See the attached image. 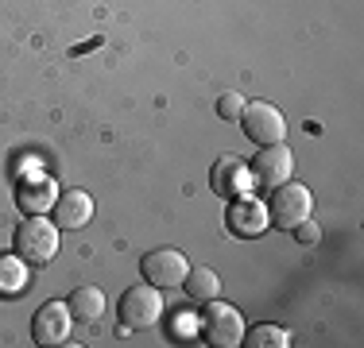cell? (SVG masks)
<instances>
[{
	"mask_svg": "<svg viewBox=\"0 0 364 348\" xmlns=\"http://www.w3.org/2000/svg\"><path fill=\"white\" fill-rule=\"evenodd\" d=\"M240 109H245V97H240V93H221V101H218V116L221 120H237L240 116Z\"/></svg>",
	"mask_w": 364,
	"mask_h": 348,
	"instance_id": "obj_17",
	"label": "cell"
},
{
	"mask_svg": "<svg viewBox=\"0 0 364 348\" xmlns=\"http://www.w3.org/2000/svg\"><path fill=\"white\" fill-rule=\"evenodd\" d=\"M186 271H190V263H186V256H182L178 248H151V251H147V256L140 259V275H144V283L159 286V290L182 286Z\"/></svg>",
	"mask_w": 364,
	"mask_h": 348,
	"instance_id": "obj_7",
	"label": "cell"
},
{
	"mask_svg": "<svg viewBox=\"0 0 364 348\" xmlns=\"http://www.w3.org/2000/svg\"><path fill=\"white\" fill-rule=\"evenodd\" d=\"M163 294L151 283H136L120 294V329H151L163 317Z\"/></svg>",
	"mask_w": 364,
	"mask_h": 348,
	"instance_id": "obj_3",
	"label": "cell"
},
{
	"mask_svg": "<svg viewBox=\"0 0 364 348\" xmlns=\"http://www.w3.org/2000/svg\"><path fill=\"white\" fill-rule=\"evenodd\" d=\"M314 217V194L299 182H283V186L272 190V202H267V224L275 229H294L299 221Z\"/></svg>",
	"mask_w": 364,
	"mask_h": 348,
	"instance_id": "obj_2",
	"label": "cell"
},
{
	"mask_svg": "<svg viewBox=\"0 0 364 348\" xmlns=\"http://www.w3.org/2000/svg\"><path fill=\"white\" fill-rule=\"evenodd\" d=\"M210 186L213 194L221 197H240L252 190V174H248V163H240L237 155H221L210 170Z\"/></svg>",
	"mask_w": 364,
	"mask_h": 348,
	"instance_id": "obj_11",
	"label": "cell"
},
{
	"mask_svg": "<svg viewBox=\"0 0 364 348\" xmlns=\"http://www.w3.org/2000/svg\"><path fill=\"white\" fill-rule=\"evenodd\" d=\"M182 286H186V294L194 302H210V298H218V290H221V278L213 267H190L186 278H182Z\"/></svg>",
	"mask_w": 364,
	"mask_h": 348,
	"instance_id": "obj_14",
	"label": "cell"
},
{
	"mask_svg": "<svg viewBox=\"0 0 364 348\" xmlns=\"http://www.w3.org/2000/svg\"><path fill=\"white\" fill-rule=\"evenodd\" d=\"M202 333H205V341L218 348H237L245 341V317H240L237 306L210 298L202 310Z\"/></svg>",
	"mask_w": 364,
	"mask_h": 348,
	"instance_id": "obj_6",
	"label": "cell"
},
{
	"mask_svg": "<svg viewBox=\"0 0 364 348\" xmlns=\"http://www.w3.org/2000/svg\"><path fill=\"white\" fill-rule=\"evenodd\" d=\"M291 232H294V240H299V244H306V248H310V244H318V240H322V229H318V221H314V217L299 221Z\"/></svg>",
	"mask_w": 364,
	"mask_h": 348,
	"instance_id": "obj_18",
	"label": "cell"
},
{
	"mask_svg": "<svg viewBox=\"0 0 364 348\" xmlns=\"http://www.w3.org/2000/svg\"><path fill=\"white\" fill-rule=\"evenodd\" d=\"M55 197H58V186L50 178H36V182L16 186V205H20V213H50Z\"/></svg>",
	"mask_w": 364,
	"mask_h": 348,
	"instance_id": "obj_12",
	"label": "cell"
},
{
	"mask_svg": "<svg viewBox=\"0 0 364 348\" xmlns=\"http://www.w3.org/2000/svg\"><path fill=\"white\" fill-rule=\"evenodd\" d=\"M58 232L63 229L55 221H47L43 213H23V221L12 232V251L20 259H28L31 267L50 263L58 256Z\"/></svg>",
	"mask_w": 364,
	"mask_h": 348,
	"instance_id": "obj_1",
	"label": "cell"
},
{
	"mask_svg": "<svg viewBox=\"0 0 364 348\" xmlns=\"http://www.w3.org/2000/svg\"><path fill=\"white\" fill-rule=\"evenodd\" d=\"M50 217H55V224L63 232H77L93 217V197L85 190H58L55 205H50Z\"/></svg>",
	"mask_w": 364,
	"mask_h": 348,
	"instance_id": "obj_10",
	"label": "cell"
},
{
	"mask_svg": "<svg viewBox=\"0 0 364 348\" xmlns=\"http://www.w3.org/2000/svg\"><path fill=\"white\" fill-rule=\"evenodd\" d=\"M248 174H252V190H267V194H272L275 186H283V182H291V174H294L291 147L287 143L259 147L252 155V163H248Z\"/></svg>",
	"mask_w": 364,
	"mask_h": 348,
	"instance_id": "obj_4",
	"label": "cell"
},
{
	"mask_svg": "<svg viewBox=\"0 0 364 348\" xmlns=\"http://www.w3.org/2000/svg\"><path fill=\"white\" fill-rule=\"evenodd\" d=\"M240 344H248V348H287L291 333L283 325H252V329H245V341Z\"/></svg>",
	"mask_w": 364,
	"mask_h": 348,
	"instance_id": "obj_16",
	"label": "cell"
},
{
	"mask_svg": "<svg viewBox=\"0 0 364 348\" xmlns=\"http://www.w3.org/2000/svg\"><path fill=\"white\" fill-rule=\"evenodd\" d=\"M66 306H70L74 317L97 321L101 313H105V290H101V286H74L70 298H66Z\"/></svg>",
	"mask_w": 364,
	"mask_h": 348,
	"instance_id": "obj_13",
	"label": "cell"
},
{
	"mask_svg": "<svg viewBox=\"0 0 364 348\" xmlns=\"http://www.w3.org/2000/svg\"><path fill=\"white\" fill-rule=\"evenodd\" d=\"M225 224H229L232 236L248 240V236H259L267 229V202H259L252 194H240L229 202V213H225Z\"/></svg>",
	"mask_w": 364,
	"mask_h": 348,
	"instance_id": "obj_9",
	"label": "cell"
},
{
	"mask_svg": "<svg viewBox=\"0 0 364 348\" xmlns=\"http://www.w3.org/2000/svg\"><path fill=\"white\" fill-rule=\"evenodd\" d=\"M70 325H74V313L66 302L50 298L43 302V306L36 310V317H31V341L50 348V344H66L70 341Z\"/></svg>",
	"mask_w": 364,
	"mask_h": 348,
	"instance_id": "obj_8",
	"label": "cell"
},
{
	"mask_svg": "<svg viewBox=\"0 0 364 348\" xmlns=\"http://www.w3.org/2000/svg\"><path fill=\"white\" fill-rule=\"evenodd\" d=\"M237 120H240V128H245V136L259 147L283 143V136H287V120H283V112L275 109L272 101H245V109H240Z\"/></svg>",
	"mask_w": 364,
	"mask_h": 348,
	"instance_id": "obj_5",
	"label": "cell"
},
{
	"mask_svg": "<svg viewBox=\"0 0 364 348\" xmlns=\"http://www.w3.org/2000/svg\"><path fill=\"white\" fill-rule=\"evenodd\" d=\"M23 286H28V259L4 251L0 256V294H20Z\"/></svg>",
	"mask_w": 364,
	"mask_h": 348,
	"instance_id": "obj_15",
	"label": "cell"
}]
</instances>
